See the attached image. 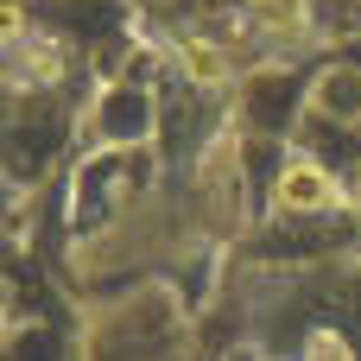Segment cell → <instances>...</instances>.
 <instances>
[{"instance_id":"1","label":"cell","mask_w":361,"mask_h":361,"mask_svg":"<svg viewBox=\"0 0 361 361\" xmlns=\"http://www.w3.org/2000/svg\"><path fill=\"white\" fill-rule=\"evenodd\" d=\"M102 127H108L114 140H133V133H146V95H133V89L108 95V108H102Z\"/></svg>"},{"instance_id":"2","label":"cell","mask_w":361,"mask_h":361,"mask_svg":"<svg viewBox=\"0 0 361 361\" xmlns=\"http://www.w3.org/2000/svg\"><path fill=\"white\" fill-rule=\"evenodd\" d=\"M286 114H292V82H260V89H254V121L279 127Z\"/></svg>"},{"instance_id":"3","label":"cell","mask_w":361,"mask_h":361,"mask_svg":"<svg viewBox=\"0 0 361 361\" xmlns=\"http://www.w3.org/2000/svg\"><path fill=\"white\" fill-rule=\"evenodd\" d=\"M324 102H330L336 114H349V108L361 102V76H355V70H343V76H330V82H324Z\"/></svg>"},{"instance_id":"4","label":"cell","mask_w":361,"mask_h":361,"mask_svg":"<svg viewBox=\"0 0 361 361\" xmlns=\"http://www.w3.org/2000/svg\"><path fill=\"white\" fill-rule=\"evenodd\" d=\"M228 361H254V355H247V349H241V355H228Z\"/></svg>"}]
</instances>
